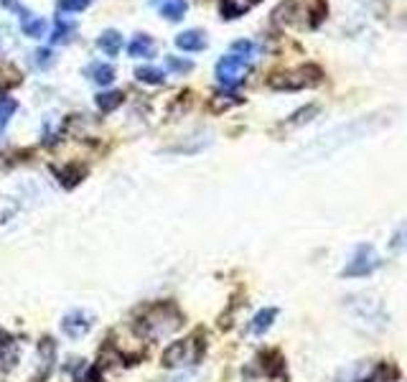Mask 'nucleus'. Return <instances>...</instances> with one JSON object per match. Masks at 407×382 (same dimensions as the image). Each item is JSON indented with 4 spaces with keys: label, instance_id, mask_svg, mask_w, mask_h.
<instances>
[{
    "label": "nucleus",
    "instance_id": "f257e3e1",
    "mask_svg": "<svg viewBox=\"0 0 407 382\" xmlns=\"http://www.w3.org/2000/svg\"><path fill=\"white\" fill-rule=\"evenodd\" d=\"M183 316L174 303H158L145 308V314L138 319V334L145 339H163L181 326Z\"/></svg>",
    "mask_w": 407,
    "mask_h": 382
},
{
    "label": "nucleus",
    "instance_id": "f03ea898",
    "mask_svg": "<svg viewBox=\"0 0 407 382\" xmlns=\"http://www.w3.org/2000/svg\"><path fill=\"white\" fill-rule=\"evenodd\" d=\"M324 82V69L318 64H303V67L285 72V74H273L267 84L273 90H306V87H316Z\"/></svg>",
    "mask_w": 407,
    "mask_h": 382
},
{
    "label": "nucleus",
    "instance_id": "7ed1b4c3",
    "mask_svg": "<svg viewBox=\"0 0 407 382\" xmlns=\"http://www.w3.org/2000/svg\"><path fill=\"white\" fill-rule=\"evenodd\" d=\"M204 349H207V341H201L199 336L194 334V336H189V339H181V341L168 344L160 359H163V365L166 367L194 365V362H199V357L204 354Z\"/></svg>",
    "mask_w": 407,
    "mask_h": 382
},
{
    "label": "nucleus",
    "instance_id": "20e7f679",
    "mask_svg": "<svg viewBox=\"0 0 407 382\" xmlns=\"http://www.w3.org/2000/svg\"><path fill=\"white\" fill-rule=\"evenodd\" d=\"M249 59H252L249 54H237V51L219 59L216 61V79H219V84H225L229 90L237 87L249 72Z\"/></svg>",
    "mask_w": 407,
    "mask_h": 382
},
{
    "label": "nucleus",
    "instance_id": "39448f33",
    "mask_svg": "<svg viewBox=\"0 0 407 382\" xmlns=\"http://www.w3.org/2000/svg\"><path fill=\"white\" fill-rule=\"evenodd\" d=\"M379 255L374 252L372 245H359L357 250H354V255H351V260L346 263V268L341 270V275L344 278H364V275H372L377 268H379Z\"/></svg>",
    "mask_w": 407,
    "mask_h": 382
},
{
    "label": "nucleus",
    "instance_id": "423d86ee",
    "mask_svg": "<svg viewBox=\"0 0 407 382\" xmlns=\"http://www.w3.org/2000/svg\"><path fill=\"white\" fill-rule=\"evenodd\" d=\"M3 6L16 10L18 18H21V28H23V34L28 36V39H41V36H46V21H43L41 16H34V13L28 8H23L18 0H3Z\"/></svg>",
    "mask_w": 407,
    "mask_h": 382
},
{
    "label": "nucleus",
    "instance_id": "0eeeda50",
    "mask_svg": "<svg viewBox=\"0 0 407 382\" xmlns=\"http://www.w3.org/2000/svg\"><path fill=\"white\" fill-rule=\"evenodd\" d=\"M92 329V316L87 311H72V314L64 316L61 321V332L67 334L69 339H79Z\"/></svg>",
    "mask_w": 407,
    "mask_h": 382
},
{
    "label": "nucleus",
    "instance_id": "6e6552de",
    "mask_svg": "<svg viewBox=\"0 0 407 382\" xmlns=\"http://www.w3.org/2000/svg\"><path fill=\"white\" fill-rule=\"evenodd\" d=\"M176 46L181 51H201L207 49V34L199 31V28H189L183 34L176 36Z\"/></svg>",
    "mask_w": 407,
    "mask_h": 382
},
{
    "label": "nucleus",
    "instance_id": "1a4fd4ad",
    "mask_svg": "<svg viewBox=\"0 0 407 382\" xmlns=\"http://www.w3.org/2000/svg\"><path fill=\"white\" fill-rule=\"evenodd\" d=\"M153 51H156V41H153V36L148 34H138L130 41V46H127V54L135 59H148L153 57Z\"/></svg>",
    "mask_w": 407,
    "mask_h": 382
},
{
    "label": "nucleus",
    "instance_id": "9d476101",
    "mask_svg": "<svg viewBox=\"0 0 407 382\" xmlns=\"http://www.w3.org/2000/svg\"><path fill=\"white\" fill-rule=\"evenodd\" d=\"M97 46H100L107 57H117L120 49H123V34L115 31V28H107V31H102L100 39H97Z\"/></svg>",
    "mask_w": 407,
    "mask_h": 382
},
{
    "label": "nucleus",
    "instance_id": "9b49d317",
    "mask_svg": "<svg viewBox=\"0 0 407 382\" xmlns=\"http://www.w3.org/2000/svg\"><path fill=\"white\" fill-rule=\"evenodd\" d=\"M87 77H90L94 84L107 87V84H112V79H115V67H112V64L94 61V64H90V67H87Z\"/></svg>",
    "mask_w": 407,
    "mask_h": 382
},
{
    "label": "nucleus",
    "instance_id": "f8f14e48",
    "mask_svg": "<svg viewBox=\"0 0 407 382\" xmlns=\"http://www.w3.org/2000/svg\"><path fill=\"white\" fill-rule=\"evenodd\" d=\"M258 0H222V18L232 21V18L244 16Z\"/></svg>",
    "mask_w": 407,
    "mask_h": 382
},
{
    "label": "nucleus",
    "instance_id": "ddd939ff",
    "mask_svg": "<svg viewBox=\"0 0 407 382\" xmlns=\"http://www.w3.org/2000/svg\"><path fill=\"white\" fill-rule=\"evenodd\" d=\"M278 319V308H262V311H258L255 314V319H252V332L255 334H265L270 326H273V321Z\"/></svg>",
    "mask_w": 407,
    "mask_h": 382
},
{
    "label": "nucleus",
    "instance_id": "4468645a",
    "mask_svg": "<svg viewBox=\"0 0 407 382\" xmlns=\"http://www.w3.org/2000/svg\"><path fill=\"white\" fill-rule=\"evenodd\" d=\"M186 0H163V6H160V16L168 18V21H181L186 16Z\"/></svg>",
    "mask_w": 407,
    "mask_h": 382
},
{
    "label": "nucleus",
    "instance_id": "2eb2a0df",
    "mask_svg": "<svg viewBox=\"0 0 407 382\" xmlns=\"http://www.w3.org/2000/svg\"><path fill=\"white\" fill-rule=\"evenodd\" d=\"M125 94L123 92H102V94H97V108L102 110V112H112V110H117L120 105H123Z\"/></svg>",
    "mask_w": 407,
    "mask_h": 382
},
{
    "label": "nucleus",
    "instance_id": "dca6fc26",
    "mask_svg": "<svg viewBox=\"0 0 407 382\" xmlns=\"http://www.w3.org/2000/svg\"><path fill=\"white\" fill-rule=\"evenodd\" d=\"M74 34V23L72 21H64V18H56L54 23V31H51V43H67Z\"/></svg>",
    "mask_w": 407,
    "mask_h": 382
},
{
    "label": "nucleus",
    "instance_id": "f3484780",
    "mask_svg": "<svg viewBox=\"0 0 407 382\" xmlns=\"http://www.w3.org/2000/svg\"><path fill=\"white\" fill-rule=\"evenodd\" d=\"M16 341L13 336H8L6 332H0V362H6V365H13V359H16Z\"/></svg>",
    "mask_w": 407,
    "mask_h": 382
},
{
    "label": "nucleus",
    "instance_id": "a211bd4d",
    "mask_svg": "<svg viewBox=\"0 0 407 382\" xmlns=\"http://www.w3.org/2000/svg\"><path fill=\"white\" fill-rule=\"evenodd\" d=\"M135 77L145 84H163L166 82V74H163V69H156V67H140L135 69Z\"/></svg>",
    "mask_w": 407,
    "mask_h": 382
},
{
    "label": "nucleus",
    "instance_id": "6ab92c4d",
    "mask_svg": "<svg viewBox=\"0 0 407 382\" xmlns=\"http://www.w3.org/2000/svg\"><path fill=\"white\" fill-rule=\"evenodd\" d=\"M18 102L13 97H0V133L6 130V125L10 123V117L16 115Z\"/></svg>",
    "mask_w": 407,
    "mask_h": 382
},
{
    "label": "nucleus",
    "instance_id": "aec40b11",
    "mask_svg": "<svg viewBox=\"0 0 407 382\" xmlns=\"http://www.w3.org/2000/svg\"><path fill=\"white\" fill-rule=\"evenodd\" d=\"M90 3L92 0H59L56 8H59V13H82Z\"/></svg>",
    "mask_w": 407,
    "mask_h": 382
},
{
    "label": "nucleus",
    "instance_id": "412c9836",
    "mask_svg": "<svg viewBox=\"0 0 407 382\" xmlns=\"http://www.w3.org/2000/svg\"><path fill=\"white\" fill-rule=\"evenodd\" d=\"M84 176V168L79 166H72V168H64L61 174H59V181H64V186H74L79 179Z\"/></svg>",
    "mask_w": 407,
    "mask_h": 382
},
{
    "label": "nucleus",
    "instance_id": "4be33fe9",
    "mask_svg": "<svg viewBox=\"0 0 407 382\" xmlns=\"http://www.w3.org/2000/svg\"><path fill=\"white\" fill-rule=\"evenodd\" d=\"M34 64L39 69H49L54 64V51L51 49H36L34 51Z\"/></svg>",
    "mask_w": 407,
    "mask_h": 382
},
{
    "label": "nucleus",
    "instance_id": "5701e85b",
    "mask_svg": "<svg viewBox=\"0 0 407 382\" xmlns=\"http://www.w3.org/2000/svg\"><path fill=\"white\" fill-rule=\"evenodd\" d=\"M166 64L174 69V72H178V74L191 72L194 69V61H189V59H178V57H166Z\"/></svg>",
    "mask_w": 407,
    "mask_h": 382
},
{
    "label": "nucleus",
    "instance_id": "b1692460",
    "mask_svg": "<svg viewBox=\"0 0 407 382\" xmlns=\"http://www.w3.org/2000/svg\"><path fill=\"white\" fill-rule=\"evenodd\" d=\"M362 382H387V367H377L369 377H364Z\"/></svg>",
    "mask_w": 407,
    "mask_h": 382
},
{
    "label": "nucleus",
    "instance_id": "393cba45",
    "mask_svg": "<svg viewBox=\"0 0 407 382\" xmlns=\"http://www.w3.org/2000/svg\"><path fill=\"white\" fill-rule=\"evenodd\" d=\"M232 51H237V54H252V41H234L232 43Z\"/></svg>",
    "mask_w": 407,
    "mask_h": 382
}]
</instances>
